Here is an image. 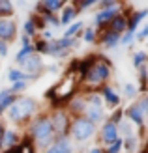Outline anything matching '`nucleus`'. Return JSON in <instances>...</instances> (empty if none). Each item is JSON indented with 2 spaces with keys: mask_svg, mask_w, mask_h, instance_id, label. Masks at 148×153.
Wrapping results in <instances>:
<instances>
[{
  "mask_svg": "<svg viewBox=\"0 0 148 153\" xmlns=\"http://www.w3.org/2000/svg\"><path fill=\"white\" fill-rule=\"evenodd\" d=\"M15 99H17V95H15L10 88L0 90V116H4V112H6V110L13 105Z\"/></svg>",
  "mask_w": 148,
  "mask_h": 153,
  "instance_id": "obj_21",
  "label": "nucleus"
},
{
  "mask_svg": "<svg viewBox=\"0 0 148 153\" xmlns=\"http://www.w3.org/2000/svg\"><path fill=\"white\" fill-rule=\"evenodd\" d=\"M69 2H71L79 11H86V10H90V7L98 6L99 0H69Z\"/></svg>",
  "mask_w": 148,
  "mask_h": 153,
  "instance_id": "obj_33",
  "label": "nucleus"
},
{
  "mask_svg": "<svg viewBox=\"0 0 148 153\" xmlns=\"http://www.w3.org/2000/svg\"><path fill=\"white\" fill-rule=\"evenodd\" d=\"M41 37V39H45V41H51V39H54V34H53V30L51 28H45V30H41L40 34H38Z\"/></svg>",
  "mask_w": 148,
  "mask_h": 153,
  "instance_id": "obj_45",
  "label": "nucleus"
},
{
  "mask_svg": "<svg viewBox=\"0 0 148 153\" xmlns=\"http://www.w3.org/2000/svg\"><path fill=\"white\" fill-rule=\"evenodd\" d=\"M79 10L69 2V4H64V7L60 10V13H58V21H60V28H66V26H69L71 22H75L77 21V17H79Z\"/></svg>",
  "mask_w": 148,
  "mask_h": 153,
  "instance_id": "obj_14",
  "label": "nucleus"
},
{
  "mask_svg": "<svg viewBox=\"0 0 148 153\" xmlns=\"http://www.w3.org/2000/svg\"><path fill=\"white\" fill-rule=\"evenodd\" d=\"M15 15V4L11 0H0V19H8Z\"/></svg>",
  "mask_w": 148,
  "mask_h": 153,
  "instance_id": "obj_28",
  "label": "nucleus"
},
{
  "mask_svg": "<svg viewBox=\"0 0 148 153\" xmlns=\"http://www.w3.org/2000/svg\"><path fill=\"white\" fill-rule=\"evenodd\" d=\"M98 32L99 30L96 28V26H92V25H84V28H83V32H81V41H84V43H88V45H94L96 41H98Z\"/></svg>",
  "mask_w": 148,
  "mask_h": 153,
  "instance_id": "obj_22",
  "label": "nucleus"
},
{
  "mask_svg": "<svg viewBox=\"0 0 148 153\" xmlns=\"http://www.w3.org/2000/svg\"><path fill=\"white\" fill-rule=\"evenodd\" d=\"M98 134V125H94L88 118L77 116L71 118V125H69V140L73 144H84L86 140L94 138Z\"/></svg>",
  "mask_w": 148,
  "mask_h": 153,
  "instance_id": "obj_4",
  "label": "nucleus"
},
{
  "mask_svg": "<svg viewBox=\"0 0 148 153\" xmlns=\"http://www.w3.org/2000/svg\"><path fill=\"white\" fill-rule=\"evenodd\" d=\"M109 121H113V123H118L120 120H124V108L122 106H118V108H114L111 114H109V118H107Z\"/></svg>",
  "mask_w": 148,
  "mask_h": 153,
  "instance_id": "obj_40",
  "label": "nucleus"
},
{
  "mask_svg": "<svg viewBox=\"0 0 148 153\" xmlns=\"http://www.w3.org/2000/svg\"><path fill=\"white\" fill-rule=\"evenodd\" d=\"M146 125H148V118H146Z\"/></svg>",
  "mask_w": 148,
  "mask_h": 153,
  "instance_id": "obj_53",
  "label": "nucleus"
},
{
  "mask_svg": "<svg viewBox=\"0 0 148 153\" xmlns=\"http://www.w3.org/2000/svg\"><path fill=\"white\" fill-rule=\"evenodd\" d=\"M83 28H84V21H79V19H77L75 22H71L69 26L64 28V34H62V37H81Z\"/></svg>",
  "mask_w": 148,
  "mask_h": 153,
  "instance_id": "obj_23",
  "label": "nucleus"
},
{
  "mask_svg": "<svg viewBox=\"0 0 148 153\" xmlns=\"http://www.w3.org/2000/svg\"><path fill=\"white\" fill-rule=\"evenodd\" d=\"M69 54H71V51H68V49H58V51L53 54V58H54V60H64V58H69Z\"/></svg>",
  "mask_w": 148,
  "mask_h": 153,
  "instance_id": "obj_44",
  "label": "nucleus"
},
{
  "mask_svg": "<svg viewBox=\"0 0 148 153\" xmlns=\"http://www.w3.org/2000/svg\"><path fill=\"white\" fill-rule=\"evenodd\" d=\"M21 69L28 75L30 82L38 80V79H40V76L45 73V64H43V58H41L40 54H36V52H34L32 56H28V58L25 60V62L21 64Z\"/></svg>",
  "mask_w": 148,
  "mask_h": 153,
  "instance_id": "obj_6",
  "label": "nucleus"
},
{
  "mask_svg": "<svg viewBox=\"0 0 148 153\" xmlns=\"http://www.w3.org/2000/svg\"><path fill=\"white\" fill-rule=\"evenodd\" d=\"M17 4L19 6H25V0H17Z\"/></svg>",
  "mask_w": 148,
  "mask_h": 153,
  "instance_id": "obj_51",
  "label": "nucleus"
},
{
  "mask_svg": "<svg viewBox=\"0 0 148 153\" xmlns=\"http://www.w3.org/2000/svg\"><path fill=\"white\" fill-rule=\"evenodd\" d=\"M8 52H10V43H6L0 39V58H6Z\"/></svg>",
  "mask_w": 148,
  "mask_h": 153,
  "instance_id": "obj_46",
  "label": "nucleus"
},
{
  "mask_svg": "<svg viewBox=\"0 0 148 153\" xmlns=\"http://www.w3.org/2000/svg\"><path fill=\"white\" fill-rule=\"evenodd\" d=\"M64 7V2L62 0H38V4H36V7H34V11L36 13H60V10Z\"/></svg>",
  "mask_w": 148,
  "mask_h": 153,
  "instance_id": "obj_17",
  "label": "nucleus"
},
{
  "mask_svg": "<svg viewBox=\"0 0 148 153\" xmlns=\"http://www.w3.org/2000/svg\"><path fill=\"white\" fill-rule=\"evenodd\" d=\"M25 134H28L30 138H32L36 149H45L47 146H51L54 142V138H56L53 123H51V118H49L47 112H38L26 123Z\"/></svg>",
  "mask_w": 148,
  "mask_h": 153,
  "instance_id": "obj_1",
  "label": "nucleus"
},
{
  "mask_svg": "<svg viewBox=\"0 0 148 153\" xmlns=\"http://www.w3.org/2000/svg\"><path fill=\"white\" fill-rule=\"evenodd\" d=\"M148 17V7H144V10H133L129 15H128V32L135 34L139 28H141L143 21Z\"/></svg>",
  "mask_w": 148,
  "mask_h": 153,
  "instance_id": "obj_15",
  "label": "nucleus"
},
{
  "mask_svg": "<svg viewBox=\"0 0 148 153\" xmlns=\"http://www.w3.org/2000/svg\"><path fill=\"white\" fill-rule=\"evenodd\" d=\"M38 112H40V101L38 99L30 97V95H17L13 105L4 114L15 125H26Z\"/></svg>",
  "mask_w": 148,
  "mask_h": 153,
  "instance_id": "obj_2",
  "label": "nucleus"
},
{
  "mask_svg": "<svg viewBox=\"0 0 148 153\" xmlns=\"http://www.w3.org/2000/svg\"><path fill=\"white\" fill-rule=\"evenodd\" d=\"M98 134H99V142L103 144V148H107L109 144H113L118 138V127L113 121L105 120L101 125H98Z\"/></svg>",
  "mask_w": 148,
  "mask_h": 153,
  "instance_id": "obj_11",
  "label": "nucleus"
},
{
  "mask_svg": "<svg viewBox=\"0 0 148 153\" xmlns=\"http://www.w3.org/2000/svg\"><path fill=\"white\" fill-rule=\"evenodd\" d=\"M139 146H141V136L133 134L129 138H124V151L126 153H137Z\"/></svg>",
  "mask_w": 148,
  "mask_h": 153,
  "instance_id": "obj_26",
  "label": "nucleus"
},
{
  "mask_svg": "<svg viewBox=\"0 0 148 153\" xmlns=\"http://www.w3.org/2000/svg\"><path fill=\"white\" fill-rule=\"evenodd\" d=\"M96 43L99 47L107 49V51L116 49L120 45V34H116V32H113V30H109V28H103V30L98 32V41Z\"/></svg>",
  "mask_w": 148,
  "mask_h": 153,
  "instance_id": "obj_12",
  "label": "nucleus"
},
{
  "mask_svg": "<svg viewBox=\"0 0 148 153\" xmlns=\"http://www.w3.org/2000/svg\"><path fill=\"white\" fill-rule=\"evenodd\" d=\"M131 64H133L135 69H139L143 65H148V52L146 51H135L133 56H131Z\"/></svg>",
  "mask_w": 148,
  "mask_h": 153,
  "instance_id": "obj_29",
  "label": "nucleus"
},
{
  "mask_svg": "<svg viewBox=\"0 0 148 153\" xmlns=\"http://www.w3.org/2000/svg\"><path fill=\"white\" fill-rule=\"evenodd\" d=\"M135 105L141 108V112L148 118V91H146V94H141V97L135 99Z\"/></svg>",
  "mask_w": 148,
  "mask_h": 153,
  "instance_id": "obj_36",
  "label": "nucleus"
},
{
  "mask_svg": "<svg viewBox=\"0 0 148 153\" xmlns=\"http://www.w3.org/2000/svg\"><path fill=\"white\" fill-rule=\"evenodd\" d=\"M111 79H113V64H111V60H109L107 56L98 54L96 62L90 65V69L81 79V82L84 84V88H88V90H99Z\"/></svg>",
  "mask_w": 148,
  "mask_h": 153,
  "instance_id": "obj_3",
  "label": "nucleus"
},
{
  "mask_svg": "<svg viewBox=\"0 0 148 153\" xmlns=\"http://www.w3.org/2000/svg\"><path fill=\"white\" fill-rule=\"evenodd\" d=\"M116 127H118V136H122V138H129V136L137 134L135 129H133V125H131V121L126 120V118L120 120L118 123H116Z\"/></svg>",
  "mask_w": 148,
  "mask_h": 153,
  "instance_id": "obj_24",
  "label": "nucleus"
},
{
  "mask_svg": "<svg viewBox=\"0 0 148 153\" xmlns=\"http://www.w3.org/2000/svg\"><path fill=\"white\" fill-rule=\"evenodd\" d=\"M124 118L129 120L131 121V125H135L139 129V134H143L144 133V127H146V116L141 112V108L133 103H129L128 105V108H124Z\"/></svg>",
  "mask_w": 148,
  "mask_h": 153,
  "instance_id": "obj_9",
  "label": "nucleus"
},
{
  "mask_svg": "<svg viewBox=\"0 0 148 153\" xmlns=\"http://www.w3.org/2000/svg\"><path fill=\"white\" fill-rule=\"evenodd\" d=\"M137 95H139V88L135 86L133 82H126L122 86V97H126V99H129V101H133V99H137Z\"/></svg>",
  "mask_w": 148,
  "mask_h": 153,
  "instance_id": "obj_30",
  "label": "nucleus"
},
{
  "mask_svg": "<svg viewBox=\"0 0 148 153\" xmlns=\"http://www.w3.org/2000/svg\"><path fill=\"white\" fill-rule=\"evenodd\" d=\"M34 52H36V51H34V43H30V45H23V47L19 49V52L15 54V64H19V65H21L28 56H32Z\"/></svg>",
  "mask_w": 148,
  "mask_h": 153,
  "instance_id": "obj_27",
  "label": "nucleus"
},
{
  "mask_svg": "<svg viewBox=\"0 0 148 153\" xmlns=\"http://www.w3.org/2000/svg\"><path fill=\"white\" fill-rule=\"evenodd\" d=\"M19 142H21V134L15 131V129H8L6 127L4 136H2V146H4V149H11L15 146H19Z\"/></svg>",
  "mask_w": 148,
  "mask_h": 153,
  "instance_id": "obj_20",
  "label": "nucleus"
},
{
  "mask_svg": "<svg viewBox=\"0 0 148 153\" xmlns=\"http://www.w3.org/2000/svg\"><path fill=\"white\" fill-rule=\"evenodd\" d=\"M51 123L54 129L56 138H69V125H71V116L68 114V110L64 106H54L49 112Z\"/></svg>",
  "mask_w": 148,
  "mask_h": 153,
  "instance_id": "obj_5",
  "label": "nucleus"
},
{
  "mask_svg": "<svg viewBox=\"0 0 148 153\" xmlns=\"http://www.w3.org/2000/svg\"><path fill=\"white\" fill-rule=\"evenodd\" d=\"M83 116L88 118L94 125H101L107 120V114L103 110V106H94V105H86V110H84Z\"/></svg>",
  "mask_w": 148,
  "mask_h": 153,
  "instance_id": "obj_18",
  "label": "nucleus"
},
{
  "mask_svg": "<svg viewBox=\"0 0 148 153\" xmlns=\"http://www.w3.org/2000/svg\"><path fill=\"white\" fill-rule=\"evenodd\" d=\"M41 17H43V21H45V25H47V28H60V21H58V15L56 13H41Z\"/></svg>",
  "mask_w": 148,
  "mask_h": 153,
  "instance_id": "obj_34",
  "label": "nucleus"
},
{
  "mask_svg": "<svg viewBox=\"0 0 148 153\" xmlns=\"http://www.w3.org/2000/svg\"><path fill=\"white\" fill-rule=\"evenodd\" d=\"M17 39L21 41V47H23V45H30V43H34L32 37H28V36H25V34H21V36L17 37Z\"/></svg>",
  "mask_w": 148,
  "mask_h": 153,
  "instance_id": "obj_47",
  "label": "nucleus"
},
{
  "mask_svg": "<svg viewBox=\"0 0 148 153\" xmlns=\"http://www.w3.org/2000/svg\"><path fill=\"white\" fill-rule=\"evenodd\" d=\"M45 71L51 73V75H56V73L60 71V67H58L56 64H51V65H45Z\"/></svg>",
  "mask_w": 148,
  "mask_h": 153,
  "instance_id": "obj_48",
  "label": "nucleus"
},
{
  "mask_svg": "<svg viewBox=\"0 0 148 153\" xmlns=\"http://www.w3.org/2000/svg\"><path fill=\"white\" fill-rule=\"evenodd\" d=\"M8 80H10L11 84L13 82H19V80H26V82H30V79H28V75L25 73L21 69V67H10V69H8Z\"/></svg>",
  "mask_w": 148,
  "mask_h": 153,
  "instance_id": "obj_25",
  "label": "nucleus"
},
{
  "mask_svg": "<svg viewBox=\"0 0 148 153\" xmlns=\"http://www.w3.org/2000/svg\"><path fill=\"white\" fill-rule=\"evenodd\" d=\"M23 34L28 36V37H32V39H36L38 34H40V32H38V28H36V25L32 22V19H30V17H28L25 22H23Z\"/></svg>",
  "mask_w": 148,
  "mask_h": 153,
  "instance_id": "obj_32",
  "label": "nucleus"
},
{
  "mask_svg": "<svg viewBox=\"0 0 148 153\" xmlns=\"http://www.w3.org/2000/svg\"><path fill=\"white\" fill-rule=\"evenodd\" d=\"M148 39V22H143L141 28L135 32V41H146Z\"/></svg>",
  "mask_w": 148,
  "mask_h": 153,
  "instance_id": "obj_39",
  "label": "nucleus"
},
{
  "mask_svg": "<svg viewBox=\"0 0 148 153\" xmlns=\"http://www.w3.org/2000/svg\"><path fill=\"white\" fill-rule=\"evenodd\" d=\"M28 17L32 19V22H34V25H36V28H38V32H41V30H45V28H47V25H45V21H43V17H41L40 13H36V11H32V13L28 15Z\"/></svg>",
  "mask_w": 148,
  "mask_h": 153,
  "instance_id": "obj_38",
  "label": "nucleus"
},
{
  "mask_svg": "<svg viewBox=\"0 0 148 153\" xmlns=\"http://www.w3.org/2000/svg\"><path fill=\"white\" fill-rule=\"evenodd\" d=\"M62 2H64V4H69V0H62Z\"/></svg>",
  "mask_w": 148,
  "mask_h": 153,
  "instance_id": "obj_52",
  "label": "nucleus"
},
{
  "mask_svg": "<svg viewBox=\"0 0 148 153\" xmlns=\"http://www.w3.org/2000/svg\"><path fill=\"white\" fill-rule=\"evenodd\" d=\"M45 99H47L49 103H54V99H56V84H54V86H51L47 91H45V95H43Z\"/></svg>",
  "mask_w": 148,
  "mask_h": 153,
  "instance_id": "obj_43",
  "label": "nucleus"
},
{
  "mask_svg": "<svg viewBox=\"0 0 148 153\" xmlns=\"http://www.w3.org/2000/svg\"><path fill=\"white\" fill-rule=\"evenodd\" d=\"M28 84H30V82H26V80H19V82H13L11 86H10V90L13 91L15 95H23V94H25V91H26Z\"/></svg>",
  "mask_w": 148,
  "mask_h": 153,
  "instance_id": "obj_37",
  "label": "nucleus"
},
{
  "mask_svg": "<svg viewBox=\"0 0 148 153\" xmlns=\"http://www.w3.org/2000/svg\"><path fill=\"white\" fill-rule=\"evenodd\" d=\"M118 4H122V0H99L98 10H107V7H113V6H118Z\"/></svg>",
  "mask_w": 148,
  "mask_h": 153,
  "instance_id": "obj_42",
  "label": "nucleus"
},
{
  "mask_svg": "<svg viewBox=\"0 0 148 153\" xmlns=\"http://www.w3.org/2000/svg\"><path fill=\"white\" fill-rule=\"evenodd\" d=\"M105 149V153H122L124 151V138L122 136H118L113 144H109L107 148H103Z\"/></svg>",
  "mask_w": 148,
  "mask_h": 153,
  "instance_id": "obj_35",
  "label": "nucleus"
},
{
  "mask_svg": "<svg viewBox=\"0 0 148 153\" xmlns=\"http://www.w3.org/2000/svg\"><path fill=\"white\" fill-rule=\"evenodd\" d=\"M103 153H105V149H103Z\"/></svg>",
  "mask_w": 148,
  "mask_h": 153,
  "instance_id": "obj_54",
  "label": "nucleus"
},
{
  "mask_svg": "<svg viewBox=\"0 0 148 153\" xmlns=\"http://www.w3.org/2000/svg\"><path fill=\"white\" fill-rule=\"evenodd\" d=\"M133 41H135V34L128 32V30L120 36V45H122V47H129V45L133 43Z\"/></svg>",
  "mask_w": 148,
  "mask_h": 153,
  "instance_id": "obj_41",
  "label": "nucleus"
},
{
  "mask_svg": "<svg viewBox=\"0 0 148 153\" xmlns=\"http://www.w3.org/2000/svg\"><path fill=\"white\" fill-rule=\"evenodd\" d=\"M19 37V26L13 17L0 19V39L6 43H13Z\"/></svg>",
  "mask_w": 148,
  "mask_h": 153,
  "instance_id": "obj_10",
  "label": "nucleus"
},
{
  "mask_svg": "<svg viewBox=\"0 0 148 153\" xmlns=\"http://www.w3.org/2000/svg\"><path fill=\"white\" fill-rule=\"evenodd\" d=\"M98 91H99L101 99H103V105L109 106L111 110H114V108H118V106H120V103H122V95L118 94V90H116L111 82L103 84V86H101Z\"/></svg>",
  "mask_w": 148,
  "mask_h": 153,
  "instance_id": "obj_8",
  "label": "nucleus"
},
{
  "mask_svg": "<svg viewBox=\"0 0 148 153\" xmlns=\"http://www.w3.org/2000/svg\"><path fill=\"white\" fill-rule=\"evenodd\" d=\"M84 99H86V105H94V106H103V99H101L98 90H88L84 94Z\"/></svg>",
  "mask_w": 148,
  "mask_h": 153,
  "instance_id": "obj_31",
  "label": "nucleus"
},
{
  "mask_svg": "<svg viewBox=\"0 0 148 153\" xmlns=\"http://www.w3.org/2000/svg\"><path fill=\"white\" fill-rule=\"evenodd\" d=\"M4 131H6V125H4V121L0 120V153L4 151V146H2V136H4Z\"/></svg>",
  "mask_w": 148,
  "mask_h": 153,
  "instance_id": "obj_49",
  "label": "nucleus"
},
{
  "mask_svg": "<svg viewBox=\"0 0 148 153\" xmlns=\"http://www.w3.org/2000/svg\"><path fill=\"white\" fill-rule=\"evenodd\" d=\"M64 108L68 110V114H69L71 118L83 116L84 110H86V99H84V94H75V95L64 105Z\"/></svg>",
  "mask_w": 148,
  "mask_h": 153,
  "instance_id": "obj_13",
  "label": "nucleus"
},
{
  "mask_svg": "<svg viewBox=\"0 0 148 153\" xmlns=\"http://www.w3.org/2000/svg\"><path fill=\"white\" fill-rule=\"evenodd\" d=\"M131 11H126V10H122V13H118L116 17L109 22V30H113V32H116V34H124L128 30V15H129Z\"/></svg>",
  "mask_w": 148,
  "mask_h": 153,
  "instance_id": "obj_19",
  "label": "nucleus"
},
{
  "mask_svg": "<svg viewBox=\"0 0 148 153\" xmlns=\"http://www.w3.org/2000/svg\"><path fill=\"white\" fill-rule=\"evenodd\" d=\"M124 10V4H118V6H113V7H107V10H98L94 13V25L98 30H103L109 26V22H111L118 13H122Z\"/></svg>",
  "mask_w": 148,
  "mask_h": 153,
  "instance_id": "obj_7",
  "label": "nucleus"
},
{
  "mask_svg": "<svg viewBox=\"0 0 148 153\" xmlns=\"http://www.w3.org/2000/svg\"><path fill=\"white\" fill-rule=\"evenodd\" d=\"M73 151H75V148L69 138H54L51 146L43 149V153H73Z\"/></svg>",
  "mask_w": 148,
  "mask_h": 153,
  "instance_id": "obj_16",
  "label": "nucleus"
},
{
  "mask_svg": "<svg viewBox=\"0 0 148 153\" xmlns=\"http://www.w3.org/2000/svg\"><path fill=\"white\" fill-rule=\"evenodd\" d=\"M86 153H103V148H101V146H94V148H90Z\"/></svg>",
  "mask_w": 148,
  "mask_h": 153,
  "instance_id": "obj_50",
  "label": "nucleus"
}]
</instances>
